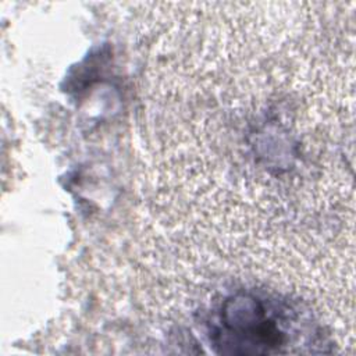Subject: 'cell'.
<instances>
[{"mask_svg": "<svg viewBox=\"0 0 356 356\" xmlns=\"http://www.w3.org/2000/svg\"><path fill=\"white\" fill-rule=\"evenodd\" d=\"M298 310L264 292L245 291L222 300L211 323V341L224 353H277L289 345Z\"/></svg>", "mask_w": 356, "mask_h": 356, "instance_id": "6da1fadb", "label": "cell"}]
</instances>
